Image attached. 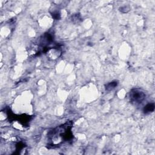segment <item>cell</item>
<instances>
[{
    "label": "cell",
    "mask_w": 155,
    "mask_h": 155,
    "mask_svg": "<svg viewBox=\"0 0 155 155\" xmlns=\"http://www.w3.org/2000/svg\"><path fill=\"white\" fill-rule=\"evenodd\" d=\"M130 99L132 103L135 104H139L145 100L146 95L143 91L135 88L131 90L130 92Z\"/></svg>",
    "instance_id": "obj_1"
},
{
    "label": "cell",
    "mask_w": 155,
    "mask_h": 155,
    "mask_svg": "<svg viewBox=\"0 0 155 155\" xmlns=\"http://www.w3.org/2000/svg\"><path fill=\"white\" fill-rule=\"evenodd\" d=\"M117 82H110V83L107 84L106 86H105V88L107 90H111L115 88L117 86Z\"/></svg>",
    "instance_id": "obj_3"
},
{
    "label": "cell",
    "mask_w": 155,
    "mask_h": 155,
    "mask_svg": "<svg viewBox=\"0 0 155 155\" xmlns=\"http://www.w3.org/2000/svg\"><path fill=\"white\" fill-rule=\"evenodd\" d=\"M154 110V105L153 103H150L148 104L146 106L144 107V111L145 113H152Z\"/></svg>",
    "instance_id": "obj_2"
}]
</instances>
